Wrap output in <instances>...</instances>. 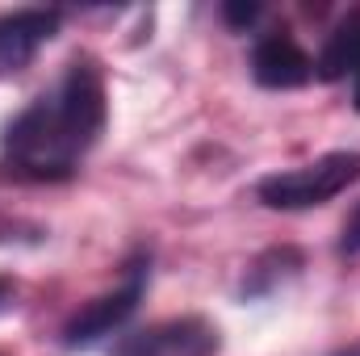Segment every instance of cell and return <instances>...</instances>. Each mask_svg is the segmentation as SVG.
<instances>
[{"label":"cell","instance_id":"cell-1","mask_svg":"<svg viewBox=\"0 0 360 356\" xmlns=\"http://www.w3.org/2000/svg\"><path fill=\"white\" fill-rule=\"evenodd\" d=\"M109 101L101 63L80 55L68 63L59 84L34 96L0 134V180L13 184H59L72 180L105 130Z\"/></svg>","mask_w":360,"mask_h":356},{"label":"cell","instance_id":"cell-2","mask_svg":"<svg viewBox=\"0 0 360 356\" xmlns=\"http://www.w3.org/2000/svg\"><path fill=\"white\" fill-rule=\"evenodd\" d=\"M360 180V151H327L302 168L272 172L256 184V201L269 210H314L335 201Z\"/></svg>","mask_w":360,"mask_h":356},{"label":"cell","instance_id":"cell-3","mask_svg":"<svg viewBox=\"0 0 360 356\" xmlns=\"http://www.w3.org/2000/svg\"><path fill=\"white\" fill-rule=\"evenodd\" d=\"M147 281H151V256H134V260L126 265V281H122L117 289L92 298L89 306H80V310L63 323V331H59L63 348H68V352H80V348L101 344L105 336H113V331L139 310V302H143V293H147Z\"/></svg>","mask_w":360,"mask_h":356},{"label":"cell","instance_id":"cell-4","mask_svg":"<svg viewBox=\"0 0 360 356\" xmlns=\"http://www.w3.org/2000/svg\"><path fill=\"white\" fill-rule=\"evenodd\" d=\"M218 348H222V336L210 319L180 314L126 336L113 348V356H218Z\"/></svg>","mask_w":360,"mask_h":356},{"label":"cell","instance_id":"cell-5","mask_svg":"<svg viewBox=\"0 0 360 356\" xmlns=\"http://www.w3.org/2000/svg\"><path fill=\"white\" fill-rule=\"evenodd\" d=\"M59 30V13L55 8H17V13H0V80L17 76L21 68L34 63V55L42 51V42H51Z\"/></svg>","mask_w":360,"mask_h":356},{"label":"cell","instance_id":"cell-6","mask_svg":"<svg viewBox=\"0 0 360 356\" xmlns=\"http://www.w3.org/2000/svg\"><path fill=\"white\" fill-rule=\"evenodd\" d=\"M252 80L260 89H302L314 80V59L289 34H264L252 51Z\"/></svg>","mask_w":360,"mask_h":356},{"label":"cell","instance_id":"cell-7","mask_svg":"<svg viewBox=\"0 0 360 356\" xmlns=\"http://www.w3.org/2000/svg\"><path fill=\"white\" fill-rule=\"evenodd\" d=\"M356 63H360V8L348 13V17L331 30L323 55H319V63H314V76L327 80V84H335V80H344L348 72H356Z\"/></svg>","mask_w":360,"mask_h":356},{"label":"cell","instance_id":"cell-8","mask_svg":"<svg viewBox=\"0 0 360 356\" xmlns=\"http://www.w3.org/2000/svg\"><path fill=\"white\" fill-rule=\"evenodd\" d=\"M302 268H306V260H302L297 248H269L260 260H252L239 293H243V298H269V293H276L285 281H293Z\"/></svg>","mask_w":360,"mask_h":356},{"label":"cell","instance_id":"cell-9","mask_svg":"<svg viewBox=\"0 0 360 356\" xmlns=\"http://www.w3.org/2000/svg\"><path fill=\"white\" fill-rule=\"evenodd\" d=\"M256 17H260V4L256 0H226L222 4V21L231 30H248V25H256Z\"/></svg>","mask_w":360,"mask_h":356},{"label":"cell","instance_id":"cell-10","mask_svg":"<svg viewBox=\"0 0 360 356\" xmlns=\"http://www.w3.org/2000/svg\"><path fill=\"white\" fill-rule=\"evenodd\" d=\"M340 252L344 256H360V205L348 214V222H344V235H340Z\"/></svg>","mask_w":360,"mask_h":356},{"label":"cell","instance_id":"cell-11","mask_svg":"<svg viewBox=\"0 0 360 356\" xmlns=\"http://www.w3.org/2000/svg\"><path fill=\"white\" fill-rule=\"evenodd\" d=\"M13 298H17V285H13L8 276H0V310H8V306H13Z\"/></svg>","mask_w":360,"mask_h":356},{"label":"cell","instance_id":"cell-12","mask_svg":"<svg viewBox=\"0 0 360 356\" xmlns=\"http://www.w3.org/2000/svg\"><path fill=\"white\" fill-rule=\"evenodd\" d=\"M352 105L360 109V63H356V72H352Z\"/></svg>","mask_w":360,"mask_h":356},{"label":"cell","instance_id":"cell-13","mask_svg":"<svg viewBox=\"0 0 360 356\" xmlns=\"http://www.w3.org/2000/svg\"><path fill=\"white\" fill-rule=\"evenodd\" d=\"M335 356H360V344H352V348H344V352H335Z\"/></svg>","mask_w":360,"mask_h":356},{"label":"cell","instance_id":"cell-14","mask_svg":"<svg viewBox=\"0 0 360 356\" xmlns=\"http://www.w3.org/2000/svg\"><path fill=\"white\" fill-rule=\"evenodd\" d=\"M0 356H4V352H0Z\"/></svg>","mask_w":360,"mask_h":356}]
</instances>
